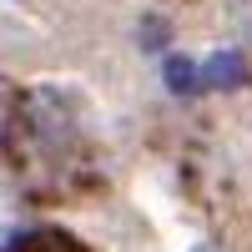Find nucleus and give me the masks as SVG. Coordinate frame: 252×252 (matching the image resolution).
<instances>
[{"label": "nucleus", "instance_id": "obj_1", "mask_svg": "<svg viewBox=\"0 0 252 252\" xmlns=\"http://www.w3.org/2000/svg\"><path fill=\"white\" fill-rule=\"evenodd\" d=\"M242 81H247V61L237 51H217L202 66V86H242Z\"/></svg>", "mask_w": 252, "mask_h": 252}, {"label": "nucleus", "instance_id": "obj_2", "mask_svg": "<svg viewBox=\"0 0 252 252\" xmlns=\"http://www.w3.org/2000/svg\"><path fill=\"white\" fill-rule=\"evenodd\" d=\"M166 86H172L177 96H187V91H197V86H202V71L192 66V61L172 56V61H166Z\"/></svg>", "mask_w": 252, "mask_h": 252}, {"label": "nucleus", "instance_id": "obj_3", "mask_svg": "<svg viewBox=\"0 0 252 252\" xmlns=\"http://www.w3.org/2000/svg\"><path fill=\"white\" fill-rule=\"evenodd\" d=\"M197 252H217V247H197Z\"/></svg>", "mask_w": 252, "mask_h": 252}]
</instances>
